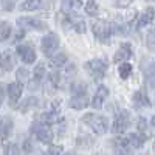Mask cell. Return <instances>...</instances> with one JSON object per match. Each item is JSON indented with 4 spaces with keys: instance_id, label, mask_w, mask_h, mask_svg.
I'll use <instances>...</instances> for the list:
<instances>
[{
    "instance_id": "cell-39",
    "label": "cell",
    "mask_w": 155,
    "mask_h": 155,
    "mask_svg": "<svg viewBox=\"0 0 155 155\" xmlns=\"http://www.w3.org/2000/svg\"><path fill=\"white\" fill-rule=\"evenodd\" d=\"M150 124H152V126H153V127H155V115H153V116H152V120H150Z\"/></svg>"
},
{
    "instance_id": "cell-16",
    "label": "cell",
    "mask_w": 155,
    "mask_h": 155,
    "mask_svg": "<svg viewBox=\"0 0 155 155\" xmlns=\"http://www.w3.org/2000/svg\"><path fill=\"white\" fill-rule=\"evenodd\" d=\"M88 106V98L87 95H73L70 99V107L76 109V110H82Z\"/></svg>"
},
{
    "instance_id": "cell-10",
    "label": "cell",
    "mask_w": 155,
    "mask_h": 155,
    "mask_svg": "<svg viewBox=\"0 0 155 155\" xmlns=\"http://www.w3.org/2000/svg\"><path fill=\"white\" fill-rule=\"evenodd\" d=\"M107 96H109V88L106 85H99L98 90H96V95H95V98H93V101H92L90 106H92L95 110H101Z\"/></svg>"
},
{
    "instance_id": "cell-22",
    "label": "cell",
    "mask_w": 155,
    "mask_h": 155,
    "mask_svg": "<svg viewBox=\"0 0 155 155\" xmlns=\"http://www.w3.org/2000/svg\"><path fill=\"white\" fill-rule=\"evenodd\" d=\"M146 141V135L144 134H132L129 135V143H130V147H135V149H140L141 146L144 144Z\"/></svg>"
},
{
    "instance_id": "cell-12",
    "label": "cell",
    "mask_w": 155,
    "mask_h": 155,
    "mask_svg": "<svg viewBox=\"0 0 155 155\" xmlns=\"http://www.w3.org/2000/svg\"><path fill=\"white\" fill-rule=\"evenodd\" d=\"M22 96V84L20 82H12L8 85V98H9V104L14 107L17 104L19 98Z\"/></svg>"
},
{
    "instance_id": "cell-31",
    "label": "cell",
    "mask_w": 155,
    "mask_h": 155,
    "mask_svg": "<svg viewBox=\"0 0 155 155\" xmlns=\"http://www.w3.org/2000/svg\"><path fill=\"white\" fill-rule=\"evenodd\" d=\"M5 155H20V149L16 143H8L5 146Z\"/></svg>"
},
{
    "instance_id": "cell-37",
    "label": "cell",
    "mask_w": 155,
    "mask_h": 155,
    "mask_svg": "<svg viewBox=\"0 0 155 155\" xmlns=\"http://www.w3.org/2000/svg\"><path fill=\"white\" fill-rule=\"evenodd\" d=\"M51 107H53V110H51V112L59 113V110H61V99L59 101H53V106H51Z\"/></svg>"
},
{
    "instance_id": "cell-23",
    "label": "cell",
    "mask_w": 155,
    "mask_h": 155,
    "mask_svg": "<svg viewBox=\"0 0 155 155\" xmlns=\"http://www.w3.org/2000/svg\"><path fill=\"white\" fill-rule=\"evenodd\" d=\"M65 62H67V54L65 53H59V54H56V56H53L50 59V67L59 68V67L65 65Z\"/></svg>"
},
{
    "instance_id": "cell-4",
    "label": "cell",
    "mask_w": 155,
    "mask_h": 155,
    "mask_svg": "<svg viewBox=\"0 0 155 155\" xmlns=\"http://www.w3.org/2000/svg\"><path fill=\"white\" fill-rule=\"evenodd\" d=\"M31 130H33V134H36L37 140L41 141V143L50 144L51 141H53V130H51L50 126H47V124H42V123L37 121L31 126Z\"/></svg>"
},
{
    "instance_id": "cell-8",
    "label": "cell",
    "mask_w": 155,
    "mask_h": 155,
    "mask_svg": "<svg viewBox=\"0 0 155 155\" xmlns=\"http://www.w3.org/2000/svg\"><path fill=\"white\" fill-rule=\"evenodd\" d=\"M132 54H134L132 45H130V44H127V42H124V44H121V47L118 48V51L115 53V56H113V62H116V64H126V61L130 59Z\"/></svg>"
},
{
    "instance_id": "cell-30",
    "label": "cell",
    "mask_w": 155,
    "mask_h": 155,
    "mask_svg": "<svg viewBox=\"0 0 155 155\" xmlns=\"http://www.w3.org/2000/svg\"><path fill=\"white\" fill-rule=\"evenodd\" d=\"M73 95H87V85L84 82H76L71 85Z\"/></svg>"
},
{
    "instance_id": "cell-40",
    "label": "cell",
    "mask_w": 155,
    "mask_h": 155,
    "mask_svg": "<svg viewBox=\"0 0 155 155\" xmlns=\"http://www.w3.org/2000/svg\"><path fill=\"white\" fill-rule=\"evenodd\" d=\"M2 99H3V95L0 93V106H2Z\"/></svg>"
},
{
    "instance_id": "cell-19",
    "label": "cell",
    "mask_w": 155,
    "mask_h": 155,
    "mask_svg": "<svg viewBox=\"0 0 155 155\" xmlns=\"http://www.w3.org/2000/svg\"><path fill=\"white\" fill-rule=\"evenodd\" d=\"M144 78L149 87H155V61L149 62L144 67Z\"/></svg>"
},
{
    "instance_id": "cell-36",
    "label": "cell",
    "mask_w": 155,
    "mask_h": 155,
    "mask_svg": "<svg viewBox=\"0 0 155 155\" xmlns=\"http://www.w3.org/2000/svg\"><path fill=\"white\" fill-rule=\"evenodd\" d=\"M146 127H147V124H146V120H144V118H141V120H140V123H138L140 134H144V132H146Z\"/></svg>"
},
{
    "instance_id": "cell-32",
    "label": "cell",
    "mask_w": 155,
    "mask_h": 155,
    "mask_svg": "<svg viewBox=\"0 0 155 155\" xmlns=\"http://www.w3.org/2000/svg\"><path fill=\"white\" fill-rule=\"evenodd\" d=\"M48 78H50V79H48V82H50L51 85H53L54 88L61 85V76H59V73L53 71V73H50V76H48Z\"/></svg>"
},
{
    "instance_id": "cell-14",
    "label": "cell",
    "mask_w": 155,
    "mask_h": 155,
    "mask_svg": "<svg viewBox=\"0 0 155 155\" xmlns=\"http://www.w3.org/2000/svg\"><path fill=\"white\" fill-rule=\"evenodd\" d=\"M0 67H2L3 71H11L14 68V56L9 50L3 51L2 54H0Z\"/></svg>"
},
{
    "instance_id": "cell-9",
    "label": "cell",
    "mask_w": 155,
    "mask_h": 155,
    "mask_svg": "<svg viewBox=\"0 0 155 155\" xmlns=\"http://www.w3.org/2000/svg\"><path fill=\"white\" fill-rule=\"evenodd\" d=\"M155 17V9L152 6H147L143 12L140 14V17H137V25H135V28L137 30H141L143 27H146V25H149Z\"/></svg>"
},
{
    "instance_id": "cell-21",
    "label": "cell",
    "mask_w": 155,
    "mask_h": 155,
    "mask_svg": "<svg viewBox=\"0 0 155 155\" xmlns=\"http://www.w3.org/2000/svg\"><path fill=\"white\" fill-rule=\"evenodd\" d=\"M11 127H12L11 120H8V118L0 120V141H3V140L8 138V135L11 134Z\"/></svg>"
},
{
    "instance_id": "cell-41",
    "label": "cell",
    "mask_w": 155,
    "mask_h": 155,
    "mask_svg": "<svg viewBox=\"0 0 155 155\" xmlns=\"http://www.w3.org/2000/svg\"><path fill=\"white\" fill-rule=\"evenodd\" d=\"M64 155H73V153H64Z\"/></svg>"
},
{
    "instance_id": "cell-7",
    "label": "cell",
    "mask_w": 155,
    "mask_h": 155,
    "mask_svg": "<svg viewBox=\"0 0 155 155\" xmlns=\"http://www.w3.org/2000/svg\"><path fill=\"white\" fill-rule=\"evenodd\" d=\"M17 25L22 27V28H31V30H36V31H45V30H48L47 22L34 19V17H19L17 19Z\"/></svg>"
},
{
    "instance_id": "cell-6",
    "label": "cell",
    "mask_w": 155,
    "mask_h": 155,
    "mask_svg": "<svg viewBox=\"0 0 155 155\" xmlns=\"http://www.w3.org/2000/svg\"><path fill=\"white\" fill-rule=\"evenodd\" d=\"M129 126H130V113H129L127 110H121L118 113V116L115 118V121H113L112 130L115 134H123L129 129Z\"/></svg>"
},
{
    "instance_id": "cell-38",
    "label": "cell",
    "mask_w": 155,
    "mask_h": 155,
    "mask_svg": "<svg viewBox=\"0 0 155 155\" xmlns=\"http://www.w3.org/2000/svg\"><path fill=\"white\" fill-rule=\"evenodd\" d=\"M31 149H33V147H31V141H30V140H25L23 150H25V152H31Z\"/></svg>"
},
{
    "instance_id": "cell-1",
    "label": "cell",
    "mask_w": 155,
    "mask_h": 155,
    "mask_svg": "<svg viewBox=\"0 0 155 155\" xmlns=\"http://www.w3.org/2000/svg\"><path fill=\"white\" fill-rule=\"evenodd\" d=\"M84 123L92 129V130L96 134V135H102L107 132L109 129V123L104 116L101 115H95V113H87L84 115Z\"/></svg>"
},
{
    "instance_id": "cell-11",
    "label": "cell",
    "mask_w": 155,
    "mask_h": 155,
    "mask_svg": "<svg viewBox=\"0 0 155 155\" xmlns=\"http://www.w3.org/2000/svg\"><path fill=\"white\" fill-rule=\"evenodd\" d=\"M17 54L25 64H33L36 61V51L30 45H19L17 47Z\"/></svg>"
},
{
    "instance_id": "cell-25",
    "label": "cell",
    "mask_w": 155,
    "mask_h": 155,
    "mask_svg": "<svg viewBox=\"0 0 155 155\" xmlns=\"http://www.w3.org/2000/svg\"><path fill=\"white\" fill-rule=\"evenodd\" d=\"M42 6V0H25L22 3V9L23 11H34Z\"/></svg>"
},
{
    "instance_id": "cell-34",
    "label": "cell",
    "mask_w": 155,
    "mask_h": 155,
    "mask_svg": "<svg viewBox=\"0 0 155 155\" xmlns=\"http://www.w3.org/2000/svg\"><path fill=\"white\" fill-rule=\"evenodd\" d=\"M64 152V147L62 146H51L47 152V155H61Z\"/></svg>"
},
{
    "instance_id": "cell-27",
    "label": "cell",
    "mask_w": 155,
    "mask_h": 155,
    "mask_svg": "<svg viewBox=\"0 0 155 155\" xmlns=\"http://www.w3.org/2000/svg\"><path fill=\"white\" fill-rule=\"evenodd\" d=\"M132 65H130V64H121V67L118 68V71H120V76H121V79H127V78L129 76H130L132 74Z\"/></svg>"
},
{
    "instance_id": "cell-29",
    "label": "cell",
    "mask_w": 155,
    "mask_h": 155,
    "mask_svg": "<svg viewBox=\"0 0 155 155\" xmlns=\"http://www.w3.org/2000/svg\"><path fill=\"white\" fill-rule=\"evenodd\" d=\"M84 8H85V12L88 16H95L98 12V3L95 2V0H87V3L84 5Z\"/></svg>"
},
{
    "instance_id": "cell-33",
    "label": "cell",
    "mask_w": 155,
    "mask_h": 155,
    "mask_svg": "<svg viewBox=\"0 0 155 155\" xmlns=\"http://www.w3.org/2000/svg\"><path fill=\"white\" fill-rule=\"evenodd\" d=\"M28 70L27 68H19L17 73H16V78H17V82H25L28 79Z\"/></svg>"
},
{
    "instance_id": "cell-18",
    "label": "cell",
    "mask_w": 155,
    "mask_h": 155,
    "mask_svg": "<svg viewBox=\"0 0 155 155\" xmlns=\"http://www.w3.org/2000/svg\"><path fill=\"white\" fill-rule=\"evenodd\" d=\"M113 146L120 153H127V150L130 149V143H129V137H120L113 140Z\"/></svg>"
},
{
    "instance_id": "cell-17",
    "label": "cell",
    "mask_w": 155,
    "mask_h": 155,
    "mask_svg": "<svg viewBox=\"0 0 155 155\" xmlns=\"http://www.w3.org/2000/svg\"><path fill=\"white\" fill-rule=\"evenodd\" d=\"M61 121H62V116H59V113H54V112H48V113L39 115V123L47 124V126L56 124V123H61Z\"/></svg>"
},
{
    "instance_id": "cell-24",
    "label": "cell",
    "mask_w": 155,
    "mask_h": 155,
    "mask_svg": "<svg viewBox=\"0 0 155 155\" xmlns=\"http://www.w3.org/2000/svg\"><path fill=\"white\" fill-rule=\"evenodd\" d=\"M37 102H39V99L37 98H34V96H30V98H27L23 102H22V106L19 107V112H28V110H31V109H34L36 106H37Z\"/></svg>"
},
{
    "instance_id": "cell-15",
    "label": "cell",
    "mask_w": 155,
    "mask_h": 155,
    "mask_svg": "<svg viewBox=\"0 0 155 155\" xmlns=\"http://www.w3.org/2000/svg\"><path fill=\"white\" fill-rule=\"evenodd\" d=\"M44 76H45V65H44V62H39L37 65L34 67V71H33V82L30 84V88H36L39 84H41V81L44 79Z\"/></svg>"
},
{
    "instance_id": "cell-5",
    "label": "cell",
    "mask_w": 155,
    "mask_h": 155,
    "mask_svg": "<svg viewBox=\"0 0 155 155\" xmlns=\"http://www.w3.org/2000/svg\"><path fill=\"white\" fill-rule=\"evenodd\" d=\"M58 47H59V36L54 33L47 34L41 42V48H42L45 56H53L54 51L58 50Z\"/></svg>"
},
{
    "instance_id": "cell-20",
    "label": "cell",
    "mask_w": 155,
    "mask_h": 155,
    "mask_svg": "<svg viewBox=\"0 0 155 155\" xmlns=\"http://www.w3.org/2000/svg\"><path fill=\"white\" fill-rule=\"evenodd\" d=\"M62 5H64V11H65L68 16H71V12L78 11L82 6V0H64Z\"/></svg>"
},
{
    "instance_id": "cell-42",
    "label": "cell",
    "mask_w": 155,
    "mask_h": 155,
    "mask_svg": "<svg viewBox=\"0 0 155 155\" xmlns=\"http://www.w3.org/2000/svg\"><path fill=\"white\" fill-rule=\"evenodd\" d=\"M95 155H102V153H95Z\"/></svg>"
},
{
    "instance_id": "cell-13",
    "label": "cell",
    "mask_w": 155,
    "mask_h": 155,
    "mask_svg": "<svg viewBox=\"0 0 155 155\" xmlns=\"http://www.w3.org/2000/svg\"><path fill=\"white\" fill-rule=\"evenodd\" d=\"M132 101L137 109H144V107H150V99L149 96L146 95L144 90H138V92L134 93L132 96Z\"/></svg>"
},
{
    "instance_id": "cell-2",
    "label": "cell",
    "mask_w": 155,
    "mask_h": 155,
    "mask_svg": "<svg viewBox=\"0 0 155 155\" xmlns=\"http://www.w3.org/2000/svg\"><path fill=\"white\" fill-rule=\"evenodd\" d=\"M92 28H93V33H95L96 39L101 44H109L110 42V37L113 34L112 23H109L106 20H96V22H93Z\"/></svg>"
},
{
    "instance_id": "cell-28",
    "label": "cell",
    "mask_w": 155,
    "mask_h": 155,
    "mask_svg": "<svg viewBox=\"0 0 155 155\" xmlns=\"http://www.w3.org/2000/svg\"><path fill=\"white\" fill-rule=\"evenodd\" d=\"M146 45L150 51H153L155 53V27L152 30H149L147 33V37H146Z\"/></svg>"
},
{
    "instance_id": "cell-26",
    "label": "cell",
    "mask_w": 155,
    "mask_h": 155,
    "mask_svg": "<svg viewBox=\"0 0 155 155\" xmlns=\"http://www.w3.org/2000/svg\"><path fill=\"white\" fill-rule=\"evenodd\" d=\"M11 36V27L6 22H0V41H6Z\"/></svg>"
},
{
    "instance_id": "cell-3",
    "label": "cell",
    "mask_w": 155,
    "mask_h": 155,
    "mask_svg": "<svg viewBox=\"0 0 155 155\" xmlns=\"http://www.w3.org/2000/svg\"><path fill=\"white\" fill-rule=\"evenodd\" d=\"M85 70L90 73V76L93 78L95 81H99L104 78L106 71H107V62L104 59H93L88 61L85 64Z\"/></svg>"
},
{
    "instance_id": "cell-35",
    "label": "cell",
    "mask_w": 155,
    "mask_h": 155,
    "mask_svg": "<svg viewBox=\"0 0 155 155\" xmlns=\"http://www.w3.org/2000/svg\"><path fill=\"white\" fill-rule=\"evenodd\" d=\"M132 0H115V6H118V8H126L130 5Z\"/></svg>"
}]
</instances>
